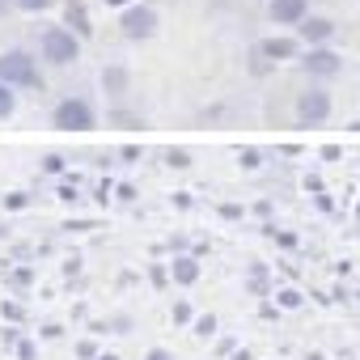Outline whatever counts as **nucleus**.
I'll list each match as a JSON object with an SVG mask.
<instances>
[{
    "label": "nucleus",
    "mask_w": 360,
    "mask_h": 360,
    "mask_svg": "<svg viewBox=\"0 0 360 360\" xmlns=\"http://www.w3.org/2000/svg\"><path fill=\"white\" fill-rule=\"evenodd\" d=\"M148 280H153V288H165V284H169V267L153 263V267H148Z\"/></svg>",
    "instance_id": "c85d7f7f"
},
{
    "label": "nucleus",
    "mask_w": 360,
    "mask_h": 360,
    "mask_svg": "<svg viewBox=\"0 0 360 360\" xmlns=\"http://www.w3.org/2000/svg\"><path fill=\"white\" fill-rule=\"evenodd\" d=\"M330 110H335V102H330V89H326L322 81H309V85L292 98V115H297L301 127H322V123L330 119Z\"/></svg>",
    "instance_id": "20e7f679"
},
{
    "label": "nucleus",
    "mask_w": 360,
    "mask_h": 360,
    "mask_svg": "<svg viewBox=\"0 0 360 360\" xmlns=\"http://www.w3.org/2000/svg\"><path fill=\"white\" fill-rule=\"evenodd\" d=\"M98 360H119V356H115V352H102V356H98Z\"/></svg>",
    "instance_id": "37998d69"
},
{
    "label": "nucleus",
    "mask_w": 360,
    "mask_h": 360,
    "mask_svg": "<svg viewBox=\"0 0 360 360\" xmlns=\"http://www.w3.org/2000/svg\"><path fill=\"white\" fill-rule=\"evenodd\" d=\"M18 339H22V330H18V326H0V343H5L9 352L18 347Z\"/></svg>",
    "instance_id": "7c9ffc66"
},
{
    "label": "nucleus",
    "mask_w": 360,
    "mask_h": 360,
    "mask_svg": "<svg viewBox=\"0 0 360 360\" xmlns=\"http://www.w3.org/2000/svg\"><path fill=\"white\" fill-rule=\"evenodd\" d=\"M30 204H34L30 191H9L5 200H0V208H5V212H22V208H30Z\"/></svg>",
    "instance_id": "f3484780"
},
{
    "label": "nucleus",
    "mask_w": 360,
    "mask_h": 360,
    "mask_svg": "<svg viewBox=\"0 0 360 360\" xmlns=\"http://www.w3.org/2000/svg\"><path fill=\"white\" fill-rule=\"evenodd\" d=\"M200 276H204V263H200V255H174V259H169V280H174V284L191 288Z\"/></svg>",
    "instance_id": "9b49d317"
},
{
    "label": "nucleus",
    "mask_w": 360,
    "mask_h": 360,
    "mask_svg": "<svg viewBox=\"0 0 360 360\" xmlns=\"http://www.w3.org/2000/svg\"><path fill=\"white\" fill-rule=\"evenodd\" d=\"M81 47H85V39L72 34L68 26H47L39 34V60L51 64V68H72L81 60Z\"/></svg>",
    "instance_id": "f03ea898"
},
{
    "label": "nucleus",
    "mask_w": 360,
    "mask_h": 360,
    "mask_svg": "<svg viewBox=\"0 0 360 360\" xmlns=\"http://www.w3.org/2000/svg\"><path fill=\"white\" fill-rule=\"evenodd\" d=\"M51 5H56V0H13L18 13H47Z\"/></svg>",
    "instance_id": "b1692460"
},
{
    "label": "nucleus",
    "mask_w": 360,
    "mask_h": 360,
    "mask_svg": "<svg viewBox=\"0 0 360 360\" xmlns=\"http://www.w3.org/2000/svg\"><path fill=\"white\" fill-rule=\"evenodd\" d=\"M250 292H255V297H263V301L271 297V276H267V267H263V263H255V267H250Z\"/></svg>",
    "instance_id": "ddd939ff"
},
{
    "label": "nucleus",
    "mask_w": 360,
    "mask_h": 360,
    "mask_svg": "<svg viewBox=\"0 0 360 360\" xmlns=\"http://www.w3.org/2000/svg\"><path fill=\"white\" fill-rule=\"evenodd\" d=\"M297 64H301V72L309 77V81H335L339 72H343V56L326 43V47H305L301 56H297Z\"/></svg>",
    "instance_id": "423d86ee"
},
{
    "label": "nucleus",
    "mask_w": 360,
    "mask_h": 360,
    "mask_svg": "<svg viewBox=\"0 0 360 360\" xmlns=\"http://www.w3.org/2000/svg\"><path fill=\"white\" fill-rule=\"evenodd\" d=\"M9 13H18V9H13V0H0V22H5Z\"/></svg>",
    "instance_id": "ea45409f"
},
{
    "label": "nucleus",
    "mask_w": 360,
    "mask_h": 360,
    "mask_svg": "<svg viewBox=\"0 0 360 360\" xmlns=\"http://www.w3.org/2000/svg\"><path fill=\"white\" fill-rule=\"evenodd\" d=\"M9 284H13V288H30V284H34V267H18V271L9 276Z\"/></svg>",
    "instance_id": "cd10ccee"
},
{
    "label": "nucleus",
    "mask_w": 360,
    "mask_h": 360,
    "mask_svg": "<svg viewBox=\"0 0 360 360\" xmlns=\"http://www.w3.org/2000/svg\"><path fill=\"white\" fill-rule=\"evenodd\" d=\"M238 165H242V169H259V165H263V153H259V148H242V153H238Z\"/></svg>",
    "instance_id": "bb28decb"
},
{
    "label": "nucleus",
    "mask_w": 360,
    "mask_h": 360,
    "mask_svg": "<svg viewBox=\"0 0 360 360\" xmlns=\"http://www.w3.org/2000/svg\"><path fill=\"white\" fill-rule=\"evenodd\" d=\"M51 127H56V131H94V127H98V106H94L89 98H81V94H68V98L56 102Z\"/></svg>",
    "instance_id": "7ed1b4c3"
},
{
    "label": "nucleus",
    "mask_w": 360,
    "mask_h": 360,
    "mask_svg": "<svg viewBox=\"0 0 360 360\" xmlns=\"http://www.w3.org/2000/svg\"><path fill=\"white\" fill-rule=\"evenodd\" d=\"M98 356H102L98 339H77V360H98Z\"/></svg>",
    "instance_id": "393cba45"
},
{
    "label": "nucleus",
    "mask_w": 360,
    "mask_h": 360,
    "mask_svg": "<svg viewBox=\"0 0 360 360\" xmlns=\"http://www.w3.org/2000/svg\"><path fill=\"white\" fill-rule=\"evenodd\" d=\"M229 360H255V352H250V347H238V352H233Z\"/></svg>",
    "instance_id": "a19ab883"
},
{
    "label": "nucleus",
    "mask_w": 360,
    "mask_h": 360,
    "mask_svg": "<svg viewBox=\"0 0 360 360\" xmlns=\"http://www.w3.org/2000/svg\"><path fill=\"white\" fill-rule=\"evenodd\" d=\"M98 81H102V94H106L115 106H119V102L131 94V68H123V64H106Z\"/></svg>",
    "instance_id": "9d476101"
},
{
    "label": "nucleus",
    "mask_w": 360,
    "mask_h": 360,
    "mask_svg": "<svg viewBox=\"0 0 360 360\" xmlns=\"http://www.w3.org/2000/svg\"><path fill=\"white\" fill-rule=\"evenodd\" d=\"M169 322H174V326H191V322H195L191 301H174V305H169Z\"/></svg>",
    "instance_id": "dca6fc26"
},
{
    "label": "nucleus",
    "mask_w": 360,
    "mask_h": 360,
    "mask_svg": "<svg viewBox=\"0 0 360 360\" xmlns=\"http://www.w3.org/2000/svg\"><path fill=\"white\" fill-rule=\"evenodd\" d=\"M13 356H18V360H39V339H34V335H22L18 347H13Z\"/></svg>",
    "instance_id": "aec40b11"
},
{
    "label": "nucleus",
    "mask_w": 360,
    "mask_h": 360,
    "mask_svg": "<svg viewBox=\"0 0 360 360\" xmlns=\"http://www.w3.org/2000/svg\"><path fill=\"white\" fill-rule=\"evenodd\" d=\"M144 360H174V352H169V347H148Z\"/></svg>",
    "instance_id": "c9c22d12"
},
{
    "label": "nucleus",
    "mask_w": 360,
    "mask_h": 360,
    "mask_svg": "<svg viewBox=\"0 0 360 360\" xmlns=\"http://www.w3.org/2000/svg\"><path fill=\"white\" fill-rule=\"evenodd\" d=\"M64 26L81 39L94 34V22H89V9H85V0H64Z\"/></svg>",
    "instance_id": "f8f14e48"
},
{
    "label": "nucleus",
    "mask_w": 360,
    "mask_h": 360,
    "mask_svg": "<svg viewBox=\"0 0 360 360\" xmlns=\"http://www.w3.org/2000/svg\"><path fill=\"white\" fill-rule=\"evenodd\" d=\"M39 335H43V339H60V335H64V326H60V322H43V330H39Z\"/></svg>",
    "instance_id": "f704fd0d"
},
{
    "label": "nucleus",
    "mask_w": 360,
    "mask_h": 360,
    "mask_svg": "<svg viewBox=\"0 0 360 360\" xmlns=\"http://www.w3.org/2000/svg\"><path fill=\"white\" fill-rule=\"evenodd\" d=\"M0 318H5V322H13V326H22V322H26V309H22V301H0Z\"/></svg>",
    "instance_id": "412c9836"
},
{
    "label": "nucleus",
    "mask_w": 360,
    "mask_h": 360,
    "mask_svg": "<svg viewBox=\"0 0 360 360\" xmlns=\"http://www.w3.org/2000/svg\"><path fill=\"white\" fill-rule=\"evenodd\" d=\"M255 51H263L271 64H284V60H297L305 51V43L297 34H267L263 43H255Z\"/></svg>",
    "instance_id": "6e6552de"
},
{
    "label": "nucleus",
    "mask_w": 360,
    "mask_h": 360,
    "mask_svg": "<svg viewBox=\"0 0 360 360\" xmlns=\"http://www.w3.org/2000/svg\"><path fill=\"white\" fill-rule=\"evenodd\" d=\"M119 161H123V165H136V161H140V144H123V148H119Z\"/></svg>",
    "instance_id": "2f4dec72"
},
{
    "label": "nucleus",
    "mask_w": 360,
    "mask_h": 360,
    "mask_svg": "<svg viewBox=\"0 0 360 360\" xmlns=\"http://www.w3.org/2000/svg\"><path fill=\"white\" fill-rule=\"evenodd\" d=\"M221 217H225V221H242L246 208H242V204H221Z\"/></svg>",
    "instance_id": "473e14b6"
},
{
    "label": "nucleus",
    "mask_w": 360,
    "mask_h": 360,
    "mask_svg": "<svg viewBox=\"0 0 360 360\" xmlns=\"http://www.w3.org/2000/svg\"><path fill=\"white\" fill-rule=\"evenodd\" d=\"M309 13V0H267V22L284 26V30H297V22H305Z\"/></svg>",
    "instance_id": "1a4fd4ad"
},
{
    "label": "nucleus",
    "mask_w": 360,
    "mask_h": 360,
    "mask_svg": "<svg viewBox=\"0 0 360 360\" xmlns=\"http://www.w3.org/2000/svg\"><path fill=\"white\" fill-rule=\"evenodd\" d=\"M157 30H161V13H157L153 5H144V0L119 9V34H123L127 43H148Z\"/></svg>",
    "instance_id": "39448f33"
},
{
    "label": "nucleus",
    "mask_w": 360,
    "mask_h": 360,
    "mask_svg": "<svg viewBox=\"0 0 360 360\" xmlns=\"http://www.w3.org/2000/svg\"><path fill=\"white\" fill-rule=\"evenodd\" d=\"M64 169H68L64 153H43V174H64Z\"/></svg>",
    "instance_id": "5701e85b"
},
{
    "label": "nucleus",
    "mask_w": 360,
    "mask_h": 360,
    "mask_svg": "<svg viewBox=\"0 0 360 360\" xmlns=\"http://www.w3.org/2000/svg\"><path fill=\"white\" fill-rule=\"evenodd\" d=\"M259 314H263V318H276V314H280V305H276V301H263V305H259Z\"/></svg>",
    "instance_id": "4c0bfd02"
},
{
    "label": "nucleus",
    "mask_w": 360,
    "mask_h": 360,
    "mask_svg": "<svg viewBox=\"0 0 360 360\" xmlns=\"http://www.w3.org/2000/svg\"><path fill=\"white\" fill-rule=\"evenodd\" d=\"M217 352H221V356H233V352H238V343H233V339H217Z\"/></svg>",
    "instance_id": "e433bc0d"
},
{
    "label": "nucleus",
    "mask_w": 360,
    "mask_h": 360,
    "mask_svg": "<svg viewBox=\"0 0 360 360\" xmlns=\"http://www.w3.org/2000/svg\"><path fill=\"white\" fill-rule=\"evenodd\" d=\"M102 5H106V9H115V13H119V9H127V5H136V0H102Z\"/></svg>",
    "instance_id": "58836bf2"
},
{
    "label": "nucleus",
    "mask_w": 360,
    "mask_h": 360,
    "mask_svg": "<svg viewBox=\"0 0 360 360\" xmlns=\"http://www.w3.org/2000/svg\"><path fill=\"white\" fill-rule=\"evenodd\" d=\"M110 123H115V127H144V119H140V115H131V110H119V106L110 110Z\"/></svg>",
    "instance_id": "4be33fe9"
},
{
    "label": "nucleus",
    "mask_w": 360,
    "mask_h": 360,
    "mask_svg": "<svg viewBox=\"0 0 360 360\" xmlns=\"http://www.w3.org/2000/svg\"><path fill=\"white\" fill-rule=\"evenodd\" d=\"M13 115H18V89L0 81V123H5V119H13Z\"/></svg>",
    "instance_id": "2eb2a0df"
},
{
    "label": "nucleus",
    "mask_w": 360,
    "mask_h": 360,
    "mask_svg": "<svg viewBox=\"0 0 360 360\" xmlns=\"http://www.w3.org/2000/svg\"><path fill=\"white\" fill-rule=\"evenodd\" d=\"M0 81L13 85V89H34L43 94L47 81H43V68H39V56L26 51V47H9V51H0Z\"/></svg>",
    "instance_id": "f257e3e1"
},
{
    "label": "nucleus",
    "mask_w": 360,
    "mask_h": 360,
    "mask_svg": "<svg viewBox=\"0 0 360 360\" xmlns=\"http://www.w3.org/2000/svg\"><path fill=\"white\" fill-rule=\"evenodd\" d=\"M271 68H276V64H271L263 51H250V72H255V77H267Z\"/></svg>",
    "instance_id": "a878e982"
},
{
    "label": "nucleus",
    "mask_w": 360,
    "mask_h": 360,
    "mask_svg": "<svg viewBox=\"0 0 360 360\" xmlns=\"http://www.w3.org/2000/svg\"><path fill=\"white\" fill-rule=\"evenodd\" d=\"M191 330H195V339H217V330H221V318H217V314H200V318L191 322Z\"/></svg>",
    "instance_id": "4468645a"
},
{
    "label": "nucleus",
    "mask_w": 360,
    "mask_h": 360,
    "mask_svg": "<svg viewBox=\"0 0 360 360\" xmlns=\"http://www.w3.org/2000/svg\"><path fill=\"white\" fill-rule=\"evenodd\" d=\"M276 242H280L284 250H297V233H284V229H276Z\"/></svg>",
    "instance_id": "72a5a7b5"
},
{
    "label": "nucleus",
    "mask_w": 360,
    "mask_h": 360,
    "mask_svg": "<svg viewBox=\"0 0 360 360\" xmlns=\"http://www.w3.org/2000/svg\"><path fill=\"white\" fill-rule=\"evenodd\" d=\"M115 200L119 204H131L136 200V183H115Z\"/></svg>",
    "instance_id": "c756f323"
},
{
    "label": "nucleus",
    "mask_w": 360,
    "mask_h": 360,
    "mask_svg": "<svg viewBox=\"0 0 360 360\" xmlns=\"http://www.w3.org/2000/svg\"><path fill=\"white\" fill-rule=\"evenodd\" d=\"M276 305H280V309H301L305 297H301V288H280V292H276Z\"/></svg>",
    "instance_id": "6ab92c4d"
},
{
    "label": "nucleus",
    "mask_w": 360,
    "mask_h": 360,
    "mask_svg": "<svg viewBox=\"0 0 360 360\" xmlns=\"http://www.w3.org/2000/svg\"><path fill=\"white\" fill-rule=\"evenodd\" d=\"M292 34H297L305 47H326V43L339 34V22H335V18H326V13H314V9H309V13H305V22H297V30H292Z\"/></svg>",
    "instance_id": "0eeeda50"
},
{
    "label": "nucleus",
    "mask_w": 360,
    "mask_h": 360,
    "mask_svg": "<svg viewBox=\"0 0 360 360\" xmlns=\"http://www.w3.org/2000/svg\"><path fill=\"white\" fill-rule=\"evenodd\" d=\"M161 157H165V165H169V169H191V153H187V148H178V144H174V148H165Z\"/></svg>",
    "instance_id": "a211bd4d"
},
{
    "label": "nucleus",
    "mask_w": 360,
    "mask_h": 360,
    "mask_svg": "<svg viewBox=\"0 0 360 360\" xmlns=\"http://www.w3.org/2000/svg\"><path fill=\"white\" fill-rule=\"evenodd\" d=\"M305 360H326V356L322 352H305Z\"/></svg>",
    "instance_id": "79ce46f5"
},
{
    "label": "nucleus",
    "mask_w": 360,
    "mask_h": 360,
    "mask_svg": "<svg viewBox=\"0 0 360 360\" xmlns=\"http://www.w3.org/2000/svg\"><path fill=\"white\" fill-rule=\"evenodd\" d=\"M352 131H360V119H356V123H352Z\"/></svg>",
    "instance_id": "c03bdc74"
}]
</instances>
